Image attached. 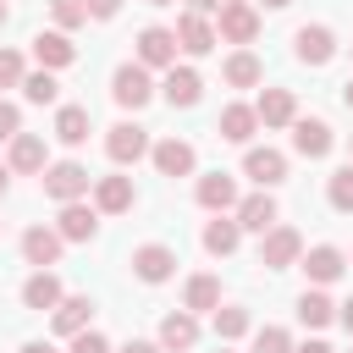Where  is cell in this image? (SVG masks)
Here are the masks:
<instances>
[{
	"label": "cell",
	"instance_id": "obj_23",
	"mask_svg": "<svg viewBox=\"0 0 353 353\" xmlns=\"http://www.w3.org/2000/svg\"><path fill=\"white\" fill-rule=\"evenodd\" d=\"M61 298H66V292H61V276H55V270H33V276L22 281V303L39 309V314H50Z\"/></svg>",
	"mask_w": 353,
	"mask_h": 353
},
{
	"label": "cell",
	"instance_id": "obj_17",
	"mask_svg": "<svg viewBox=\"0 0 353 353\" xmlns=\"http://www.w3.org/2000/svg\"><path fill=\"white\" fill-rule=\"evenodd\" d=\"M193 199H199L210 215H226V210H237V182H232L226 171H210V176H199Z\"/></svg>",
	"mask_w": 353,
	"mask_h": 353
},
{
	"label": "cell",
	"instance_id": "obj_39",
	"mask_svg": "<svg viewBox=\"0 0 353 353\" xmlns=\"http://www.w3.org/2000/svg\"><path fill=\"white\" fill-rule=\"evenodd\" d=\"M72 353H110V342L88 325V331H77V336H72Z\"/></svg>",
	"mask_w": 353,
	"mask_h": 353
},
{
	"label": "cell",
	"instance_id": "obj_35",
	"mask_svg": "<svg viewBox=\"0 0 353 353\" xmlns=\"http://www.w3.org/2000/svg\"><path fill=\"white\" fill-rule=\"evenodd\" d=\"M50 11H55V28H61V33L88 22V0H50Z\"/></svg>",
	"mask_w": 353,
	"mask_h": 353
},
{
	"label": "cell",
	"instance_id": "obj_37",
	"mask_svg": "<svg viewBox=\"0 0 353 353\" xmlns=\"http://www.w3.org/2000/svg\"><path fill=\"white\" fill-rule=\"evenodd\" d=\"M22 77H28L22 55L17 50H0V88H22Z\"/></svg>",
	"mask_w": 353,
	"mask_h": 353
},
{
	"label": "cell",
	"instance_id": "obj_34",
	"mask_svg": "<svg viewBox=\"0 0 353 353\" xmlns=\"http://www.w3.org/2000/svg\"><path fill=\"white\" fill-rule=\"evenodd\" d=\"M325 199H331V210H342V215H353V165H342V171H331V182H325Z\"/></svg>",
	"mask_w": 353,
	"mask_h": 353
},
{
	"label": "cell",
	"instance_id": "obj_20",
	"mask_svg": "<svg viewBox=\"0 0 353 353\" xmlns=\"http://www.w3.org/2000/svg\"><path fill=\"white\" fill-rule=\"evenodd\" d=\"M88 320H94V298H83V292H72V298H61L50 309L55 336H77V331H88Z\"/></svg>",
	"mask_w": 353,
	"mask_h": 353
},
{
	"label": "cell",
	"instance_id": "obj_32",
	"mask_svg": "<svg viewBox=\"0 0 353 353\" xmlns=\"http://www.w3.org/2000/svg\"><path fill=\"white\" fill-rule=\"evenodd\" d=\"M248 325H254V320H248V309H237V303H221V309H215V336H221V342L248 336Z\"/></svg>",
	"mask_w": 353,
	"mask_h": 353
},
{
	"label": "cell",
	"instance_id": "obj_12",
	"mask_svg": "<svg viewBox=\"0 0 353 353\" xmlns=\"http://www.w3.org/2000/svg\"><path fill=\"white\" fill-rule=\"evenodd\" d=\"M33 61H39V72H61V66H72V61H77V44H72L61 28L33 33Z\"/></svg>",
	"mask_w": 353,
	"mask_h": 353
},
{
	"label": "cell",
	"instance_id": "obj_46",
	"mask_svg": "<svg viewBox=\"0 0 353 353\" xmlns=\"http://www.w3.org/2000/svg\"><path fill=\"white\" fill-rule=\"evenodd\" d=\"M342 99H347V110H353V77H347V88H342Z\"/></svg>",
	"mask_w": 353,
	"mask_h": 353
},
{
	"label": "cell",
	"instance_id": "obj_25",
	"mask_svg": "<svg viewBox=\"0 0 353 353\" xmlns=\"http://www.w3.org/2000/svg\"><path fill=\"white\" fill-rule=\"evenodd\" d=\"M193 342H199V320H193L188 309H176V314L160 320V347H165V353H188Z\"/></svg>",
	"mask_w": 353,
	"mask_h": 353
},
{
	"label": "cell",
	"instance_id": "obj_31",
	"mask_svg": "<svg viewBox=\"0 0 353 353\" xmlns=\"http://www.w3.org/2000/svg\"><path fill=\"white\" fill-rule=\"evenodd\" d=\"M298 320H303V325H314V331L336 320V303L325 298V287H309V292L298 298Z\"/></svg>",
	"mask_w": 353,
	"mask_h": 353
},
{
	"label": "cell",
	"instance_id": "obj_43",
	"mask_svg": "<svg viewBox=\"0 0 353 353\" xmlns=\"http://www.w3.org/2000/svg\"><path fill=\"white\" fill-rule=\"evenodd\" d=\"M121 353H165V347H160V342H127Z\"/></svg>",
	"mask_w": 353,
	"mask_h": 353
},
{
	"label": "cell",
	"instance_id": "obj_49",
	"mask_svg": "<svg viewBox=\"0 0 353 353\" xmlns=\"http://www.w3.org/2000/svg\"><path fill=\"white\" fill-rule=\"evenodd\" d=\"M6 176H11V171H6V165H0V193H6Z\"/></svg>",
	"mask_w": 353,
	"mask_h": 353
},
{
	"label": "cell",
	"instance_id": "obj_14",
	"mask_svg": "<svg viewBox=\"0 0 353 353\" xmlns=\"http://www.w3.org/2000/svg\"><path fill=\"white\" fill-rule=\"evenodd\" d=\"M243 176H254L259 188H276V182H287V154L270 149V143H265V149L254 143V149L243 154Z\"/></svg>",
	"mask_w": 353,
	"mask_h": 353
},
{
	"label": "cell",
	"instance_id": "obj_8",
	"mask_svg": "<svg viewBox=\"0 0 353 353\" xmlns=\"http://www.w3.org/2000/svg\"><path fill=\"white\" fill-rule=\"evenodd\" d=\"M105 154H110L116 165H132V160L149 154V132H143L138 121H116V127L105 132Z\"/></svg>",
	"mask_w": 353,
	"mask_h": 353
},
{
	"label": "cell",
	"instance_id": "obj_3",
	"mask_svg": "<svg viewBox=\"0 0 353 353\" xmlns=\"http://www.w3.org/2000/svg\"><path fill=\"white\" fill-rule=\"evenodd\" d=\"M215 17H221V22H215V39H226V44H248V39L259 33V11H254L248 0H221Z\"/></svg>",
	"mask_w": 353,
	"mask_h": 353
},
{
	"label": "cell",
	"instance_id": "obj_1",
	"mask_svg": "<svg viewBox=\"0 0 353 353\" xmlns=\"http://www.w3.org/2000/svg\"><path fill=\"white\" fill-rule=\"evenodd\" d=\"M44 199H55V204H77V199H88V188H94V176H88V165H77V160H55V165H44Z\"/></svg>",
	"mask_w": 353,
	"mask_h": 353
},
{
	"label": "cell",
	"instance_id": "obj_13",
	"mask_svg": "<svg viewBox=\"0 0 353 353\" xmlns=\"http://www.w3.org/2000/svg\"><path fill=\"white\" fill-rule=\"evenodd\" d=\"M160 94H165V105H171V110H193V105H199V94H204V77H199L193 66H171V72H165V83H160Z\"/></svg>",
	"mask_w": 353,
	"mask_h": 353
},
{
	"label": "cell",
	"instance_id": "obj_10",
	"mask_svg": "<svg viewBox=\"0 0 353 353\" xmlns=\"http://www.w3.org/2000/svg\"><path fill=\"white\" fill-rule=\"evenodd\" d=\"M331 143H336V132H331L320 116H298V121H292V149H298L303 160H325Z\"/></svg>",
	"mask_w": 353,
	"mask_h": 353
},
{
	"label": "cell",
	"instance_id": "obj_26",
	"mask_svg": "<svg viewBox=\"0 0 353 353\" xmlns=\"http://www.w3.org/2000/svg\"><path fill=\"white\" fill-rule=\"evenodd\" d=\"M254 127H259L254 105H226V110H221V121H215V132H221L226 143H248V138H254Z\"/></svg>",
	"mask_w": 353,
	"mask_h": 353
},
{
	"label": "cell",
	"instance_id": "obj_4",
	"mask_svg": "<svg viewBox=\"0 0 353 353\" xmlns=\"http://www.w3.org/2000/svg\"><path fill=\"white\" fill-rule=\"evenodd\" d=\"M298 254H303V237H298L292 226L259 232V265H265V270H287V265H298Z\"/></svg>",
	"mask_w": 353,
	"mask_h": 353
},
{
	"label": "cell",
	"instance_id": "obj_27",
	"mask_svg": "<svg viewBox=\"0 0 353 353\" xmlns=\"http://www.w3.org/2000/svg\"><path fill=\"white\" fill-rule=\"evenodd\" d=\"M237 243H243V226H237L232 215H215V221H204V248H210L215 259L237 254Z\"/></svg>",
	"mask_w": 353,
	"mask_h": 353
},
{
	"label": "cell",
	"instance_id": "obj_5",
	"mask_svg": "<svg viewBox=\"0 0 353 353\" xmlns=\"http://www.w3.org/2000/svg\"><path fill=\"white\" fill-rule=\"evenodd\" d=\"M292 55H298L303 66H325V61L336 55V33H331L325 22H303V28L292 33Z\"/></svg>",
	"mask_w": 353,
	"mask_h": 353
},
{
	"label": "cell",
	"instance_id": "obj_28",
	"mask_svg": "<svg viewBox=\"0 0 353 353\" xmlns=\"http://www.w3.org/2000/svg\"><path fill=\"white\" fill-rule=\"evenodd\" d=\"M55 138H61L66 149L88 143V105H61V110H55Z\"/></svg>",
	"mask_w": 353,
	"mask_h": 353
},
{
	"label": "cell",
	"instance_id": "obj_52",
	"mask_svg": "<svg viewBox=\"0 0 353 353\" xmlns=\"http://www.w3.org/2000/svg\"><path fill=\"white\" fill-rule=\"evenodd\" d=\"M347 154H353V138H347ZM347 165H353V160H347Z\"/></svg>",
	"mask_w": 353,
	"mask_h": 353
},
{
	"label": "cell",
	"instance_id": "obj_22",
	"mask_svg": "<svg viewBox=\"0 0 353 353\" xmlns=\"http://www.w3.org/2000/svg\"><path fill=\"white\" fill-rule=\"evenodd\" d=\"M50 165V149L39 132H17L11 138V154H6V171H44Z\"/></svg>",
	"mask_w": 353,
	"mask_h": 353
},
{
	"label": "cell",
	"instance_id": "obj_29",
	"mask_svg": "<svg viewBox=\"0 0 353 353\" xmlns=\"http://www.w3.org/2000/svg\"><path fill=\"white\" fill-rule=\"evenodd\" d=\"M182 309L188 314H199V309H221V281L215 276H188V287H182Z\"/></svg>",
	"mask_w": 353,
	"mask_h": 353
},
{
	"label": "cell",
	"instance_id": "obj_47",
	"mask_svg": "<svg viewBox=\"0 0 353 353\" xmlns=\"http://www.w3.org/2000/svg\"><path fill=\"white\" fill-rule=\"evenodd\" d=\"M265 6H270V11H281V6H292V0H265Z\"/></svg>",
	"mask_w": 353,
	"mask_h": 353
},
{
	"label": "cell",
	"instance_id": "obj_45",
	"mask_svg": "<svg viewBox=\"0 0 353 353\" xmlns=\"http://www.w3.org/2000/svg\"><path fill=\"white\" fill-rule=\"evenodd\" d=\"M22 353H55V347H50V342H28Z\"/></svg>",
	"mask_w": 353,
	"mask_h": 353
},
{
	"label": "cell",
	"instance_id": "obj_40",
	"mask_svg": "<svg viewBox=\"0 0 353 353\" xmlns=\"http://www.w3.org/2000/svg\"><path fill=\"white\" fill-rule=\"evenodd\" d=\"M116 11H121V0H88V17H94V22H110Z\"/></svg>",
	"mask_w": 353,
	"mask_h": 353
},
{
	"label": "cell",
	"instance_id": "obj_50",
	"mask_svg": "<svg viewBox=\"0 0 353 353\" xmlns=\"http://www.w3.org/2000/svg\"><path fill=\"white\" fill-rule=\"evenodd\" d=\"M149 6H176V0H149Z\"/></svg>",
	"mask_w": 353,
	"mask_h": 353
},
{
	"label": "cell",
	"instance_id": "obj_11",
	"mask_svg": "<svg viewBox=\"0 0 353 353\" xmlns=\"http://www.w3.org/2000/svg\"><path fill=\"white\" fill-rule=\"evenodd\" d=\"M171 33H176V50H188V55H210V50L221 44V39H215V22H210V17H193V11H182Z\"/></svg>",
	"mask_w": 353,
	"mask_h": 353
},
{
	"label": "cell",
	"instance_id": "obj_36",
	"mask_svg": "<svg viewBox=\"0 0 353 353\" xmlns=\"http://www.w3.org/2000/svg\"><path fill=\"white\" fill-rule=\"evenodd\" d=\"M254 353H292L287 325H259V331H254Z\"/></svg>",
	"mask_w": 353,
	"mask_h": 353
},
{
	"label": "cell",
	"instance_id": "obj_51",
	"mask_svg": "<svg viewBox=\"0 0 353 353\" xmlns=\"http://www.w3.org/2000/svg\"><path fill=\"white\" fill-rule=\"evenodd\" d=\"M215 353H232V347H226V342H221V347H215Z\"/></svg>",
	"mask_w": 353,
	"mask_h": 353
},
{
	"label": "cell",
	"instance_id": "obj_19",
	"mask_svg": "<svg viewBox=\"0 0 353 353\" xmlns=\"http://www.w3.org/2000/svg\"><path fill=\"white\" fill-rule=\"evenodd\" d=\"M298 265L309 270V281L314 287H331L342 270H347V259H342V248H331V243H314L309 254H298Z\"/></svg>",
	"mask_w": 353,
	"mask_h": 353
},
{
	"label": "cell",
	"instance_id": "obj_48",
	"mask_svg": "<svg viewBox=\"0 0 353 353\" xmlns=\"http://www.w3.org/2000/svg\"><path fill=\"white\" fill-rule=\"evenodd\" d=\"M6 17H11V6H6V0H0V28H6Z\"/></svg>",
	"mask_w": 353,
	"mask_h": 353
},
{
	"label": "cell",
	"instance_id": "obj_33",
	"mask_svg": "<svg viewBox=\"0 0 353 353\" xmlns=\"http://www.w3.org/2000/svg\"><path fill=\"white\" fill-rule=\"evenodd\" d=\"M22 94H28V105H55L61 99V83H55V72H28L22 77Z\"/></svg>",
	"mask_w": 353,
	"mask_h": 353
},
{
	"label": "cell",
	"instance_id": "obj_7",
	"mask_svg": "<svg viewBox=\"0 0 353 353\" xmlns=\"http://www.w3.org/2000/svg\"><path fill=\"white\" fill-rule=\"evenodd\" d=\"M132 276L149 281V287L171 281V276H176V248H165V243H143V248H132Z\"/></svg>",
	"mask_w": 353,
	"mask_h": 353
},
{
	"label": "cell",
	"instance_id": "obj_21",
	"mask_svg": "<svg viewBox=\"0 0 353 353\" xmlns=\"http://www.w3.org/2000/svg\"><path fill=\"white\" fill-rule=\"evenodd\" d=\"M55 232H61V243H88V237L99 232V210H88L83 199H77V204H61Z\"/></svg>",
	"mask_w": 353,
	"mask_h": 353
},
{
	"label": "cell",
	"instance_id": "obj_30",
	"mask_svg": "<svg viewBox=\"0 0 353 353\" xmlns=\"http://www.w3.org/2000/svg\"><path fill=\"white\" fill-rule=\"evenodd\" d=\"M221 72H226V83H232V88H254V83L265 77V66H259V55H254V50H232Z\"/></svg>",
	"mask_w": 353,
	"mask_h": 353
},
{
	"label": "cell",
	"instance_id": "obj_38",
	"mask_svg": "<svg viewBox=\"0 0 353 353\" xmlns=\"http://www.w3.org/2000/svg\"><path fill=\"white\" fill-rule=\"evenodd\" d=\"M17 132H22V110H17L11 99H0V143H11Z\"/></svg>",
	"mask_w": 353,
	"mask_h": 353
},
{
	"label": "cell",
	"instance_id": "obj_6",
	"mask_svg": "<svg viewBox=\"0 0 353 353\" xmlns=\"http://www.w3.org/2000/svg\"><path fill=\"white\" fill-rule=\"evenodd\" d=\"M138 66L143 72H171L176 66V33L171 28H143L138 33Z\"/></svg>",
	"mask_w": 353,
	"mask_h": 353
},
{
	"label": "cell",
	"instance_id": "obj_44",
	"mask_svg": "<svg viewBox=\"0 0 353 353\" xmlns=\"http://www.w3.org/2000/svg\"><path fill=\"white\" fill-rule=\"evenodd\" d=\"M336 320H342V325L353 331V298H347V303H336Z\"/></svg>",
	"mask_w": 353,
	"mask_h": 353
},
{
	"label": "cell",
	"instance_id": "obj_42",
	"mask_svg": "<svg viewBox=\"0 0 353 353\" xmlns=\"http://www.w3.org/2000/svg\"><path fill=\"white\" fill-rule=\"evenodd\" d=\"M292 353H336V347H331V342H320V336H314V342H303V347H292Z\"/></svg>",
	"mask_w": 353,
	"mask_h": 353
},
{
	"label": "cell",
	"instance_id": "obj_18",
	"mask_svg": "<svg viewBox=\"0 0 353 353\" xmlns=\"http://www.w3.org/2000/svg\"><path fill=\"white\" fill-rule=\"evenodd\" d=\"M61 248H66V243H61L55 226H28V232H22V259L39 265V270H50V265L61 259Z\"/></svg>",
	"mask_w": 353,
	"mask_h": 353
},
{
	"label": "cell",
	"instance_id": "obj_2",
	"mask_svg": "<svg viewBox=\"0 0 353 353\" xmlns=\"http://www.w3.org/2000/svg\"><path fill=\"white\" fill-rule=\"evenodd\" d=\"M110 99H116L121 110H143V105L154 99V83H149V72H143L138 61L116 66V77H110Z\"/></svg>",
	"mask_w": 353,
	"mask_h": 353
},
{
	"label": "cell",
	"instance_id": "obj_16",
	"mask_svg": "<svg viewBox=\"0 0 353 353\" xmlns=\"http://www.w3.org/2000/svg\"><path fill=\"white\" fill-rule=\"evenodd\" d=\"M138 193H132V176H94V210L99 215H121L132 210Z\"/></svg>",
	"mask_w": 353,
	"mask_h": 353
},
{
	"label": "cell",
	"instance_id": "obj_9",
	"mask_svg": "<svg viewBox=\"0 0 353 353\" xmlns=\"http://www.w3.org/2000/svg\"><path fill=\"white\" fill-rule=\"evenodd\" d=\"M149 160H154L160 176H193V165H199V154H193L188 138H160V143H149Z\"/></svg>",
	"mask_w": 353,
	"mask_h": 353
},
{
	"label": "cell",
	"instance_id": "obj_24",
	"mask_svg": "<svg viewBox=\"0 0 353 353\" xmlns=\"http://www.w3.org/2000/svg\"><path fill=\"white\" fill-rule=\"evenodd\" d=\"M254 116H259V127H292L298 121V105H292L287 88H265L259 105H254Z\"/></svg>",
	"mask_w": 353,
	"mask_h": 353
},
{
	"label": "cell",
	"instance_id": "obj_41",
	"mask_svg": "<svg viewBox=\"0 0 353 353\" xmlns=\"http://www.w3.org/2000/svg\"><path fill=\"white\" fill-rule=\"evenodd\" d=\"M188 11L193 17H210V11H221V0H188Z\"/></svg>",
	"mask_w": 353,
	"mask_h": 353
},
{
	"label": "cell",
	"instance_id": "obj_15",
	"mask_svg": "<svg viewBox=\"0 0 353 353\" xmlns=\"http://www.w3.org/2000/svg\"><path fill=\"white\" fill-rule=\"evenodd\" d=\"M243 232H270L276 221H281V210H276V199H270V188H259V193H248V199H237V215H232Z\"/></svg>",
	"mask_w": 353,
	"mask_h": 353
}]
</instances>
